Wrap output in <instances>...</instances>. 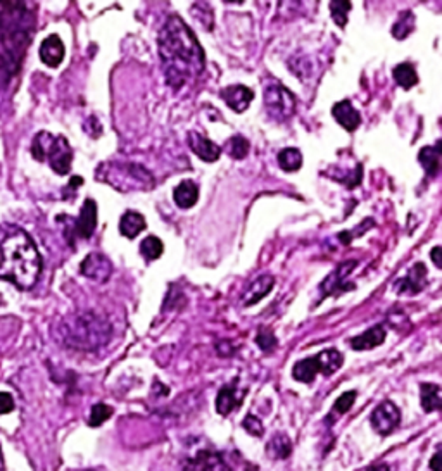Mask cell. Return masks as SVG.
Masks as SVG:
<instances>
[{
  "label": "cell",
  "mask_w": 442,
  "mask_h": 471,
  "mask_svg": "<svg viewBox=\"0 0 442 471\" xmlns=\"http://www.w3.org/2000/svg\"><path fill=\"white\" fill-rule=\"evenodd\" d=\"M164 78L171 88H182L206 69V54L190 26L180 16H170L157 36Z\"/></svg>",
  "instance_id": "6da1fadb"
},
{
  "label": "cell",
  "mask_w": 442,
  "mask_h": 471,
  "mask_svg": "<svg viewBox=\"0 0 442 471\" xmlns=\"http://www.w3.org/2000/svg\"><path fill=\"white\" fill-rule=\"evenodd\" d=\"M42 273V257L35 242L16 224L0 226V280L29 290Z\"/></svg>",
  "instance_id": "7a4b0ae2"
},
{
  "label": "cell",
  "mask_w": 442,
  "mask_h": 471,
  "mask_svg": "<svg viewBox=\"0 0 442 471\" xmlns=\"http://www.w3.org/2000/svg\"><path fill=\"white\" fill-rule=\"evenodd\" d=\"M112 327L100 314L87 311L66 318L61 323L62 342L76 350H95L109 342Z\"/></svg>",
  "instance_id": "3957f363"
},
{
  "label": "cell",
  "mask_w": 442,
  "mask_h": 471,
  "mask_svg": "<svg viewBox=\"0 0 442 471\" xmlns=\"http://www.w3.org/2000/svg\"><path fill=\"white\" fill-rule=\"evenodd\" d=\"M32 154L36 161L48 163V166L58 175H67L73 163V149L62 135H54L40 132L33 138Z\"/></svg>",
  "instance_id": "277c9868"
},
{
  "label": "cell",
  "mask_w": 442,
  "mask_h": 471,
  "mask_svg": "<svg viewBox=\"0 0 442 471\" xmlns=\"http://www.w3.org/2000/svg\"><path fill=\"white\" fill-rule=\"evenodd\" d=\"M106 171L109 177H104V182L116 186L119 192H132V190H149L154 186V177L144 166L135 163H111Z\"/></svg>",
  "instance_id": "5b68a950"
},
{
  "label": "cell",
  "mask_w": 442,
  "mask_h": 471,
  "mask_svg": "<svg viewBox=\"0 0 442 471\" xmlns=\"http://www.w3.org/2000/svg\"><path fill=\"white\" fill-rule=\"evenodd\" d=\"M264 107L269 118L275 121H287L295 112V97L290 90H287L282 83L266 85L264 88Z\"/></svg>",
  "instance_id": "8992f818"
},
{
  "label": "cell",
  "mask_w": 442,
  "mask_h": 471,
  "mask_svg": "<svg viewBox=\"0 0 442 471\" xmlns=\"http://www.w3.org/2000/svg\"><path fill=\"white\" fill-rule=\"evenodd\" d=\"M372 421L373 428L380 435H389L396 430V426L401 423V411L392 401H384L380 406H377V409L372 413Z\"/></svg>",
  "instance_id": "52a82bcc"
},
{
  "label": "cell",
  "mask_w": 442,
  "mask_h": 471,
  "mask_svg": "<svg viewBox=\"0 0 442 471\" xmlns=\"http://www.w3.org/2000/svg\"><path fill=\"white\" fill-rule=\"evenodd\" d=\"M356 264H358V261H346V263L339 264V266L333 269L330 275L321 282L320 289L323 292L325 297H328V295H339L344 294V292L354 289V283L353 285H347V276L351 275V271L356 268Z\"/></svg>",
  "instance_id": "ba28073f"
},
{
  "label": "cell",
  "mask_w": 442,
  "mask_h": 471,
  "mask_svg": "<svg viewBox=\"0 0 442 471\" xmlns=\"http://www.w3.org/2000/svg\"><path fill=\"white\" fill-rule=\"evenodd\" d=\"M81 275L87 278L93 280V282H107L112 275V263L107 256L102 252H90L80 264Z\"/></svg>",
  "instance_id": "9c48e42d"
},
{
  "label": "cell",
  "mask_w": 442,
  "mask_h": 471,
  "mask_svg": "<svg viewBox=\"0 0 442 471\" xmlns=\"http://www.w3.org/2000/svg\"><path fill=\"white\" fill-rule=\"evenodd\" d=\"M427 287V268L425 264L417 263L410 268L404 278H401L394 285V290L399 295H415Z\"/></svg>",
  "instance_id": "30bf717a"
},
{
  "label": "cell",
  "mask_w": 442,
  "mask_h": 471,
  "mask_svg": "<svg viewBox=\"0 0 442 471\" xmlns=\"http://www.w3.org/2000/svg\"><path fill=\"white\" fill-rule=\"evenodd\" d=\"M183 471H232L218 452L201 451L185 465Z\"/></svg>",
  "instance_id": "8fae6325"
},
{
  "label": "cell",
  "mask_w": 442,
  "mask_h": 471,
  "mask_svg": "<svg viewBox=\"0 0 442 471\" xmlns=\"http://www.w3.org/2000/svg\"><path fill=\"white\" fill-rule=\"evenodd\" d=\"M220 97L232 111L242 114L253 102L254 92L250 88L243 87V85H230V87H225L221 90Z\"/></svg>",
  "instance_id": "7c38bea8"
},
{
  "label": "cell",
  "mask_w": 442,
  "mask_h": 471,
  "mask_svg": "<svg viewBox=\"0 0 442 471\" xmlns=\"http://www.w3.org/2000/svg\"><path fill=\"white\" fill-rule=\"evenodd\" d=\"M189 145L192 149V152L199 157L201 161H206V163H215V161L220 159L221 156V149L215 142L209 140L208 137L201 135L199 132H190L189 133Z\"/></svg>",
  "instance_id": "4fadbf2b"
},
{
  "label": "cell",
  "mask_w": 442,
  "mask_h": 471,
  "mask_svg": "<svg viewBox=\"0 0 442 471\" xmlns=\"http://www.w3.org/2000/svg\"><path fill=\"white\" fill-rule=\"evenodd\" d=\"M40 59L45 66L48 67H58L62 62L66 54L65 43H62L61 36L59 35H48L40 45Z\"/></svg>",
  "instance_id": "5bb4252c"
},
{
  "label": "cell",
  "mask_w": 442,
  "mask_h": 471,
  "mask_svg": "<svg viewBox=\"0 0 442 471\" xmlns=\"http://www.w3.org/2000/svg\"><path fill=\"white\" fill-rule=\"evenodd\" d=\"M239 381H232V383L225 385L223 388L218 392V399H216V411L221 416H228L235 407H239L242 404V397L246 394V390L239 392Z\"/></svg>",
  "instance_id": "9a60e30c"
},
{
  "label": "cell",
  "mask_w": 442,
  "mask_h": 471,
  "mask_svg": "<svg viewBox=\"0 0 442 471\" xmlns=\"http://www.w3.org/2000/svg\"><path fill=\"white\" fill-rule=\"evenodd\" d=\"M97 228V204L95 200L87 199L81 205L80 216L74 223V231L80 238H90Z\"/></svg>",
  "instance_id": "2e32d148"
},
{
  "label": "cell",
  "mask_w": 442,
  "mask_h": 471,
  "mask_svg": "<svg viewBox=\"0 0 442 471\" xmlns=\"http://www.w3.org/2000/svg\"><path fill=\"white\" fill-rule=\"evenodd\" d=\"M332 114L335 118V121L342 126L347 132H354L359 125H361V114L359 111L354 109L353 102L351 100H340V102L333 104Z\"/></svg>",
  "instance_id": "e0dca14e"
},
{
  "label": "cell",
  "mask_w": 442,
  "mask_h": 471,
  "mask_svg": "<svg viewBox=\"0 0 442 471\" xmlns=\"http://www.w3.org/2000/svg\"><path fill=\"white\" fill-rule=\"evenodd\" d=\"M273 285H275V278L272 275H261L257 278H254L242 295L243 306L249 308V306L257 304L261 299L266 297L272 292Z\"/></svg>",
  "instance_id": "ac0fdd59"
},
{
  "label": "cell",
  "mask_w": 442,
  "mask_h": 471,
  "mask_svg": "<svg viewBox=\"0 0 442 471\" xmlns=\"http://www.w3.org/2000/svg\"><path fill=\"white\" fill-rule=\"evenodd\" d=\"M385 336L387 332L382 325H375V327L368 328L366 332H363L361 335H356L351 339V347L354 350H370L375 349V347L382 346L385 342Z\"/></svg>",
  "instance_id": "d6986e66"
},
{
  "label": "cell",
  "mask_w": 442,
  "mask_h": 471,
  "mask_svg": "<svg viewBox=\"0 0 442 471\" xmlns=\"http://www.w3.org/2000/svg\"><path fill=\"white\" fill-rule=\"evenodd\" d=\"M173 200L180 209H190L199 200V186L192 179H183L180 185L175 186Z\"/></svg>",
  "instance_id": "ffe728a7"
},
{
  "label": "cell",
  "mask_w": 442,
  "mask_h": 471,
  "mask_svg": "<svg viewBox=\"0 0 442 471\" xmlns=\"http://www.w3.org/2000/svg\"><path fill=\"white\" fill-rule=\"evenodd\" d=\"M145 226H147L145 218L137 211H126L121 216V219H119V233L123 237L130 238V240L137 237L138 233H142L145 230Z\"/></svg>",
  "instance_id": "44dd1931"
},
{
  "label": "cell",
  "mask_w": 442,
  "mask_h": 471,
  "mask_svg": "<svg viewBox=\"0 0 442 471\" xmlns=\"http://www.w3.org/2000/svg\"><path fill=\"white\" fill-rule=\"evenodd\" d=\"M318 373H320V366H318L316 356L301 359L292 368V376L302 383H313Z\"/></svg>",
  "instance_id": "7402d4cb"
},
{
  "label": "cell",
  "mask_w": 442,
  "mask_h": 471,
  "mask_svg": "<svg viewBox=\"0 0 442 471\" xmlns=\"http://www.w3.org/2000/svg\"><path fill=\"white\" fill-rule=\"evenodd\" d=\"M316 361L321 375L330 376L344 364V356L337 349H325L320 354H316Z\"/></svg>",
  "instance_id": "603a6c76"
},
{
  "label": "cell",
  "mask_w": 442,
  "mask_h": 471,
  "mask_svg": "<svg viewBox=\"0 0 442 471\" xmlns=\"http://www.w3.org/2000/svg\"><path fill=\"white\" fill-rule=\"evenodd\" d=\"M418 161L425 170L429 177H436L439 173V163H441V144L437 142L432 147H423L418 152Z\"/></svg>",
  "instance_id": "cb8c5ba5"
},
{
  "label": "cell",
  "mask_w": 442,
  "mask_h": 471,
  "mask_svg": "<svg viewBox=\"0 0 442 471\" xmlns=\"http://www.w3.org/2000/svg\"><path fill=\"white\" fill-rule=\"evenodd\" d=\"M420 401L425 413L439 411L442 407L441 387L437 383H422L420 385Z\"/></svg>",
  "instance_id": "d4e9b609"
},
{
  "label": "cell",
  "mask_w": 442,
  "mask_h": 471,
  "mask_svg": "<svg viewBox=\"0 0 442 471\" xmlns=\"http://www.w3.org/2000/svg\"><path fill=\"white\" fill-rule=\"evenodd\" d=\"M266 452L272 459H287L292 454V442L286 433H275L268 444Z\"/></svg>",
  "instance_id": "484cf974"
},
{
  "label": "cell",
  "mask_w": 442,
  "mask_h": 471,
  "mask_svg": "<svg viewBox=\"0 0 442 471\" xmlns=\"http://www.w3.org/2000/svg\"><path fill=\"white\" fill-rule=\"evenodd\" d=\"M392 74H394L396 83H398L399 87H403L404 90H410L411 87H415V85L418 83L417 69H415V66L411 64V62H401V64L394 67Z\"/></svg>",
  "instance_id": "4316f807"
},
{
  "label": "cell",
  "mask_w": 442,
  "mask_h": 471,
  "mask_svg": "<svg viewBox=\"0 0 442 471\" xmlns=\"http://www.w3.org/2000/svg\"><path fill=\"white\" fill-rule=\"evenodd\" d=\"M279 166L287 173H294V171L301 170L302 166V154L299 149L287 147L280 151L279 154Z\"/></svg>",
  "instance_id": "83f0119b"
},
{
  "label": "cell",
  "mask_w": 442,
  "mask_h": 471,
  "mask_svg": "<svg viewBox=\"0 0 442 471\" xmlns=\"http://www.w3.org/2000/svg\"><path fill=\"white\" fill-rule=\"evenodd\" d=\"M415 28V16L410 11H404L403 14H399V20L396 21V25L392 26V35L394 39L404 40Z\"/></svg>",
  "instance_id": "f1b7e54d"
},
{
  "label": "cell",
  "mask_w": 442,
  "mask_h": 471,
  "mask_svg": "<svg viewBox=\"0 0 442 471\" xmlns=\"http://www.w3.org/2000/svg\"><path fill=\"white\" fill-rule=\"evenodd\" d=\"M163 250H164L163 242H161L157 237H154V235L144 238V240H142V244H140V254L147 261L159 259V257L163 256Z\"/></svg>",
  "instance_id": "f546056e"
},
{
  "label": "cell",
  "mask_w": 442,
  "mask_h": 471,
  "mask_svg": "<svg viewBox=\"0 0 442 471\" xmlns=\"http://www.w3.org/2000/svg\"><path fill=\"white\" fill-rule=\"evenodd\" d=\"M351 2H346V0H332L330 2V13H332V20L335 21L337 26L344 28L347 22V14L351 11Z\"/></svg>",
  "instance_id": "4dcf8cb0"
},
{
  "label": "cell",
  "mask_w": 442,
  "mask_h": 471,
  "mask_svg": "<svg viewBox=\"0 0 442 471\" xmlns=\"http://www.w3.org/2000/svg\"><path fill=\"white\" fill-rule=\"evenodd\" d=\"M111 416H112L111 406H107V404H102V402L95 404V406L92 407V411H90L88 425L93 426V428H97V426L106 423Z\"/></svg>",
  "instance_id": "1f68e13d"
},
{
  "label": "cell",
  "mask_w": 442,
  "mask_h": 471,
  "mask_svg": "<svg viewBox=\"0 0 442 471\" xmlns=\"http://www.w3.org/2000/svg\"><path fill=\"white\" fill-rule=\"evenodd\" d=\"M249 142H247V138H243L242 135H235L234 138H230V142H228V152H230V156L234 157V159H243L247 154H249Z\"/></svg>",
  "instance_id": "d6a6232c"
},
{
  "label": "cell",
  "mask_w": 442,
  "mask_h": 471,
  "mask_svg": "<svg viewBox=\"0 0 442 471\" xmlns=\"http://www.w3.org/2000/svg\"><path fill=\"white\" fill-rule=\"evenodd\" d=\"M256 343L261 347V350L269 353V350H273L279 346V340H276V336L273 335V332L269 328H260L256 336Z\"/></svg>",
  "instance_id": "836d02e7"
},
{
  "label": "cell",
  "mask_w": 442,
  "mask_h": 471,
  "mask_svg": "<svg viewBox=\"0 0 442 471\" xmlns=\"http://www.w3.org/2000/svg\"><path fill=\"white\" fill-rule=\"evenodd\" d=\"M356 390H349V392H344L342 395H340L339 399H337L335 404H333V409L332 413L337 414V416H340V414L347 413V411L353 407V404L356 401Z\"/></svg>",
  "instance_id": "e575fe53"
},
{
  "label": "cell",
  "mask_w": 442,
  "mask_h": 471,
  "mask_svg": "<svg viewBox=\"0 0 442 471\" xmlns=\"http://www.w3.org/2000/svg\"><path fill=\"white\" fill-rule=\"evenodd\" d=\"M242 426L246 432H249L250 435H254V437H261L264 433L263 423H261L260 418H256L254 414H247V416L243 418Z\"/></svg>",
  "instance_id": "d590c367"
},
{
  "label": "cell",
  "mask_w": 442,
  "mask_h": 471,
  "mask_svg": "<svg viewBox=\"0 0 442 471\" xmlns=\"http://www.w3.org/2000/svg\"><path fill=\"white\" fill-rule=\"evenodd\" d=\"M14 409L13 395L7 392H0V414H7Z\"/></svg>",
  "instance_id": "8d00e7d4"
},
{
  "label": "cell",
  "mask_w": 442,
  "mask_h": 471,
  "mask_svg": "<svg viewBox=\"0 0 442 471\" xmlns=\"http://www.w3.org/2000/svg\"><path fill=\"white\" fill-rule=\"evenodd\" d=\"M441 247H434L432 252H430V257H432L434 264H436L437 268H442V263H441Z\"/></svg>",
  "instance_id": "74e56055"
},
{
  "label": "cell",
  "mask_w": 442,
  "mask_h": 471,
  "mask_svg": "<svg viewBox=\"0 0 442 471\" xmlns=\"http://www.w3.org/2000/svg\"><path fill=\"white\" fill-rule=\"evenodd\" d=\"M430 468H432V471H442L441 452H436V454H434L432 461H430Z\"/></svg>",
  "instance_id": "f35d334b"
},
{
  "label": "cell",
  "mask_w": 442,
  "mask_h": 471,
  "mask_svg": "<svg viewBox=\"0 0 442 471\" xmlns=\"http://www.w3.org/2000/svg\"><path fill=\"white\" fill-rule=\"evenodd\" d=\"M366 471H391V468H389V465H377V466H372V468H368Z\"/></svg>",
  "instance_id": "ab89813d"
},
{
  "label": "cell",
  "mask_w": 442,
  "mask_h": 471,
  "mask_svg": "<svg viewBox=\"0 0 442 471\" xmlns=\"http://www.w3.org/2000/svg\"><path fill=\"white\" fill-rule=\"evenodd\" d=\"M0 471H6V470H4V459H2V454H0Z\"/></svg>",
  "instance_id": "60d3db41"
},
{
  "label": "cell",
  "mask_w": 442,
  "mask_h": 471,
  "mask_svg": "<svg viewBox=\"0 0 442 471\" xmlns=\"http://www.w3.org/2000/svg\"><path fill=\"white\" fill-rule=\"evenodd\" d=\"M83 471H93V470H83Z\"/></svg>",
  "instance_id": "b9f144b4"
}]
</instances>
